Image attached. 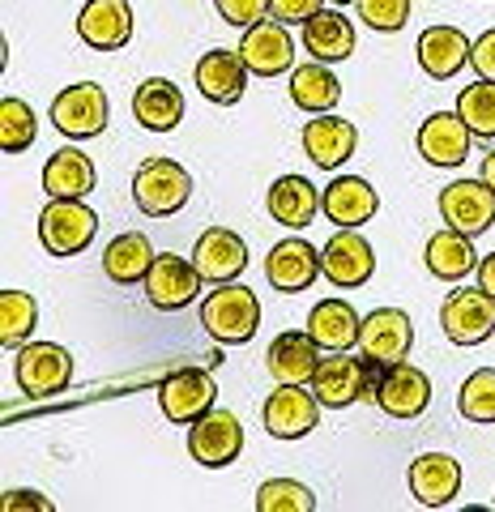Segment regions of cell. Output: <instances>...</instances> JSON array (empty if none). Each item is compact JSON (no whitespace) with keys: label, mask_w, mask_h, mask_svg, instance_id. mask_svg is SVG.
<instances>
[{"label":"cell","mask_w":495,"mask_h":512,"mask_svg":"<svg viewBox=\"0 0 495 512\" xmlns=\"http://www.w3.org/2000/svg\"><path fill=\"white\" fill-rule=\"evenodd\" d=\"M201 325L218 346H244L261 329V299L239 282H222L201 299Z\"/></svg>","instance_id":"1"},{"label":"cell","mask_w":495,"mask_h":512,"mask_svg":"<svg viewBox=\"0 0 495 512\" xmlns=\"http://www.w3.org/2000/svg\"><path fill=\"white\" fill-rule=\"evenodd\" d=\"M321 13V0H269V18H278V22H308Z\"/></svg>","instance_id":"42"},{"label":"cell","mask_w":495,"mask_h":512,"mask_svg":"<svg viewBox=\"0 0 495 512\" xmlns=\"http://www.w3.org/2000/svg\"><path fill=\"white\" fill-rule=\"evenodd\" d=\"M457 410L470 423H495V367H478L457 389Z\"/></svg>","instance_id":"38"},{"label":"cell","mask_w":495,"mask_h":512,"mask_svg":"<svg viewBox=\"0 0 495 512\" xmlns=\"http://www.w3.org/2000/svg\"><path fill=\"white\" fill-rule=\"evenodd\" d=\"M321 274L338 286V291H355V286L372 282L376 252L359 235V227H338V235L321 248Z\"/></svg>","instance_id":"11"},{"label":"cell","mask_w":495,"mask_h":512,"mask_svg":"<svg viewBox=\"0 0 495 512\" xmlns=\"http://www.w3.org/2000/svg\"><path fill=\"white\" fill-rule=\"evenodd\" d=\"M359 329H363V316L350 308L346 299H321L308 312V333L316 338V346H321V350H350V346H359Z\"/></svg>","instance_id":"32"},{"label":"cell","mask_w":495,"mask_h":512,"mask_svg":"<svg viewBox=\"0 0 495 512\" xmlns=\"http://www.w3.org/2000/svg\"><path fill=\"white\" fill-rule=\"evenodd\" d=\"M316 274H321V252H316L308 239H282V244H274L265 256V278L282 295L308 291Z\"/></svg>","instance_id":"18"},{"label":"cell","mask_w":495,"mask_h":512,"mask_svg":"<svg viewBox=\"0 0 495 512\" xmlns=\"http://www.w3.org/2000/svg\"><path fill=\"white\" fill-rule=\"evenodd\" d=\"M13 376L26 397H56L73 384V355L56 342H26L13 363Z\"/></svg>","instance_id":"3"},{"label":"cell","mask_w":495,"mask_h":512,"mask_svg":"<svg viewBox=\"0 0 495 512\" xmlns=\"http://www.w3.org/2000/svg\"><path fill=\"white\" fill-rule=\"evenodd\" d=\"M414 52H419V64H423L427 77L449 82V77H457L470 64L474 43L461 35L457 26H427L419 35V43H414Z\"/></svg>","instance_id":"24"},{"label":"cell","mask_w":495,"mask_h":512,"mask_svg":"<svg viewBox=\"0 0 495 512\" xmlns=\"http://www.w3.org/2000/svg\"><path fill=\"white\" fill-rule=\"evenodd\" d=\"M470 141H474V133L457 111H436V116L423 120L414 146H419L423 163H431V167H461L470 158Z\"/></svg>","instance_id":"17"},{"label":"cell","mask_w":495,"mask_h":512,"mask_svg":"<svg viewBox=\"0 0 495 512\" xmlns=\"http://www.w3.org/2000/svg\"><path fill=\"white\" fill-rule=\"evenodd\" d=\"M333 5H350V0H333Z\"/></svg>","instance_id":"47"},{"label":"cell","mask_w":495,"mask_h":512,"mask_svg":"<svg viewBox=\"0 0 495 512\" xmlns=\"http://www.w3.org/2000/svg\"><path fill=\"white\" fill-rule=\"evenodd\" d=\"M321 419V397L303 384H278L274 393L265 397V410H261V423L274 440H299L308 436Z\"/></svg>","instance_id":"12"},{"label":"cell","mask_w":495,"mask_h":512,"mask_svg":"<svg viewBox=\"0 0 495 512\" xmlns=\"http://www.w3.org/2000/svg\"><path fill=\"white\" fill-rule=\"evenodd\" d=\"M414 346V325L402 308H376L363 316L359 329V355L372 363H402Z\"/></svg>","instance_id":"14"},{"label":"cell","mask_w":495,"mask_h":512,"mask_svg":"<svg viewBox=\"0 0 495 512\" xmlns=\"http://www.w3.org/2000/svg\"><path fill=\"white\" fill-rule=\"evenodd\" d=\"M214 397H218V384L210 372H201V367H180V372H171L163 384H158L163 419L175 427H193L201 414H210Z\"/></svg>","instance_id":"5"},{"label":"cell","mask_w":495,"mask_h":512,"mask_svg":"<svg viewBox=\"0 0 495 512\" xmlns=\"http://www.w3.org/2000/svg\"><path fill=\"white\" fill-rule=\"evenodd\" d=\"M440 218L461 235H487L495 227V188L487 180H457L440 188Z\"/></svg>","instance_id":"9"},{"label":"cell","mask_w":495,"mask_h":512,"mask_svg":"<svg viewBox=\"0 0 495 512\" xmlns=\"http://www.w3.org/2000/svg\"><path fill=\"white\" fill-rule=\"evenodd\" d=\"M367 359H350L346 350H329V359H321L312 376V393L321 397L325 410H346L359 397H372V372Z\"/></svg>","instance_id":"6"},{"label":"cell","mask_w":495,"mask_h":512,"mask_svg":"<svg viewBox=\"0 0 495 512\" xmlns=\"http://www.w3.org/2000/svg\"><path fill=\"white\" fill-rule=\"evenodd\" d=\"M39 137V120H35V107L26 99H0V150L5 154H22L35 146Z\"/></svg>","instance_id":"36"},{"label":"cell","mask_w":495,"mask_h":512,"mask_svg":"<svg viewBox=\"0 0 495 512\" xmlns=\"http://www.w3.org/2000/svg\"><path fill=\"white\" fill-rule=\"evenodd\" d=\"M440 329L453 346H483L495 333V299L474 286V291H453L440 308Z\"/></svg>","instance_id":"7"},{"label":"cell","mask_w":495,"mask_h":512,"mask_svg":"<svg viewBox=\"0 0 495 512\" xmlns=\"http://www.w3.org/2000/svg\"><path fill=\"white\" fill-rule=\"evenodd\" d=\"M257 512H316V495L295 478H269L257 491Z\"/></svg>","instance_id":"39"},{"label":"cell","mask_w":495,"mask_h":512,"mask_svg":"<svg viewBox=\"0 0 495 512\" xmlns=\"http://www.w3.org/2000/svg\"><path fill=\"white\" fill-rule=\"evenodd\" d=\"M269 218L282 222V227L291 231H303L312 227L316 210H321V192L312 188V180H303V175H278L274 184H269Z\"/></svg>","instance_id":"28"},{"label":"cell","mask_w":495,"mask_h":512,"mask_svg":"<svg viewBox=\"0 0 495 512\" xmlns=\"http://www.w3.org/2000/svg\"><path fill=\"white\" fill-rule=\"evenodd\" d=\"M201 269L193 265V256H158V261L150 265V274H146V295L158 312H180L188 308L197 295H201Z\"/></svg>","instance_id":"16"},{"label":"cell","mask_w":495,"mask_h":512,"mask_svg":"<svg viewBox=\"0 0 495 512\" xmlns=\"http://www.w3.org/2000/svg\"><path fill=\"white\" fill-rule=\"evenodd\" d=\"M483 180H487V184L495 188V150H491V154L483 158Z\"/></svg>","instance_id":"46"},{"label":"cell","mask_w":495,"mask_h":512,"mask_svg":"<svg viewBox=\"0 0 495 512\" xmlns=\"http://www.w3.org/2000/svg\"><path fill=\"white\" fill-rule=\"evenodd\" d=\"M218 18L248 30L269 18V0H218Z\"/></svg>","instance_id":"41"},{"label":"cell","mask_w":495,"mask_h":512,"mask_svg":"<svg viewBox=\"0 0 495 512\" xmlns=\"http://www.w3.org/2000/svg\"><path fill=\"white\" fill-rule=\"evenodd\" d=\"M376 210H380V197L363 175H338L321 192V214L329 222H338V227H363V222L376 218Z\"/></svg>","instance_id":"25"},{"label":"cell","mask_w":495,"mask_h":512,"mask_svg":"<svg viewBox=\"0 0 495 512\" xmlns=\"http://www.w3.org/2000/svg\"><path fill=\"white\" fill-rule=\"evenodd\" d=\"M99 235V214L86 201H52L39 214V239L52 256H77Z\"/></svg>","instance_id":"4"},{"label":"cell","mask_w":495,"mask_h":512,"mask_svg":"<svg viewBox=\"0 0 495 512\" xmlns=\"http://www.w3.org/2000/svg\"><path fill=\"white\" fill-rule=\"evenodd\" d=\"M39 325V303L30 291H0V346H26Z\"/></svg>","instance_id":"35"},{"label":"cell","mask_w":495,"mask_h":512,"mask_svg":"<svg viewBox=\"0 0 495 512\" xmlns=\"http://www.w3.org/2000/svg\"><path fill=\"white\" fill-rule=\"evenodd\" d=\"M239 56H244L252 77H282L295 64V39H291V30H286V22L265 18L244 30Z\"/></svg>","instance_id":"13"},{"label":"cell","mask_w":495,"mask_h":512,"mask_svg":"<svg viewBox=\"0 0 495 512\" xmlns=\"http://www.w3.org/2000/svg\"><path fill=\"white\" fill-rule=\"evenodd\" d=\"M410 495L423 508H444L461 495V461L449 453H423L410 461Z\"/></svg>","instance_id":"22"},{"label":"cell","mask_w":495,"mask_h":512,"mask_svg":"<svg viewBox=\"0 0 495 512\" xmlns=\"http://www.w3.org/2000/svg\"><path fill=\"white\" fill-rule=\"evenodd\" d=\"M154 261H158V252L150 248L146 235L141 231H120L103 252V274L116 286H137V282H146Z\"/></svg>","instance_id":"31"},{"label":"cell","mask_w":495,"mask_h":512,"mask_svg":"<svg viewBox=\"0 0 495 512\" xmlns=\"http://www.w3.org/2000/svg\"><path fill=\"white\" fill-rule=\"evenodd\" d=\"M474 274H478V286H483V291L495 299V252H491V256H483V261H478V269H474Z\"/></svg>","instance_id":"45"},{"label":"cell","mask_w":495,"mask_h":512,"mask_svg":"<svg viewBox=\"0 0 495 512\" xmlns=\"http://www.w3.org/2000/svg\"><path fill=\"white\" fill-rule=\"evenodd\" d=\"M94 180H99V175H94L90 154H82L77 146L56 150L43 167V192L52 201H86L94 192Z\"/></svg>","instance_id":"27"},{"label":"cell","mask_w":495,"mask_h":512,"mask_svg":"<svg viewBox=\"0 0 495 512\" xmlns=\"http://www.w3.org/2000/svg\"><path fill=\"white\" fill-rule=\"evenodd\" d=\"M423 265H427L431 278H440V282H461L466 274H474V269H478V252H474V244H470V235L444 227V231H436V235L427 239Z\"/></svg>","instance_id":"30"},{"label":"cell","mask_w":495,"mask_h":512,"mask_svg":"<svg viewBox=\"0 0 495 512\" xmlns=\"http://www.w3.org/2000/svg\"><path fill=\"white\" fill-rule=\"evenodd\" d=\"M107 116H111V111H107V94H103V86H94V82L65 86L52 99V124L65 137H73V141L99 137L107 128Z\"/></svg>","instance_id":"8"},{"label":"cell","mask_w":495,"mask_h":512,"mask_svg":"<svg viewBox=\"0 0 495 512\" xmlns=\"http://www.w3.org/2000/svg\"><path fill=\"white\" fill-rule=\"evenodd\" d=\"M193 197V175L175 158H146L133 175V201L146 218H171L180 214Z\"/></svg>","instance_id":"2"},{"label":"cell","mask_w":495,"mask_h":512,"mask_svg":"<svg viewBox=\"0 0 495 512\" xmlns=\"http://www.w3.org/2000/svg\"><path fill=\"white\" fill-rule=\"evenodd\" d=\"M342 99V82L329 73L325 60H312V64H299L291 73V103L308 116H325Z\"/></svg>","instance_id":"34"},{"label":"cell","mask_w":495,"mask_h":512,"mask_svg":"<svg viewBox=\"0 0 495 512\" xmlns=\"http://www.w3.org/2000/svg\"><path fill=\"white\" fill-rule=\"evenodd\" d=\"M376 406L389 414V419H419V414L431 406V380L423 367L414 363H389L380 372L376 384Z\"/></svg>","instance_id":"15"},{"label":"cell","mask_w":495,"mask_h":512,"mask_svg":"<svg viewBox=\"0 0 495 512\" xmlns=\"http://www.w3.org/2000/svg\"><path fill=\"white\" fill-rule=\"evenodd\" d=\"M457 116L470 124L474 137H495V82L478 77L474 86H466L457 94Z\"/></svg>","instance_id":"37"},{"label":"cell","mask_w":495,"mask_h":512,"mask_svg":"<svg viewBox=\"0 0 495 512\" xmlns=\"http://www.w3.org/2000/svg\"><path fill=\"white\" fill-rule=\"evenodd\" d=\"M355 150H359V128L350 120L325 111V116L303 124V154H308L321 171H338Z\"/></svg>","instance_id":"21"},{"label":"cell","mask_w":495,"mask_h":512,"mask_svg":"<svg viewBox=\"0 0 495 512\" xmlns=\"http://www.w3.org/2000/svg\"><path fill=\"white\" fill-rule=\"evenodd\" d=\"M470 64L478 69V77H487V82H495V26L487 30V35H478V39H474Z\"/></svg>","instance_id":"43"},{"label":"cell","mask_w":495,"mask_h":512,"mask_svg":"<svg viewBox=\"0 0 495 512\" xmlns=\"http://www.w3.org/2000/svg\"><path fill=\"white\" fill-rule=\"evenodd\" d=\"M77 35L94 52H120L133 39V5L129 0H90L77 18Z\"/></svg>","instance_id":"20"},{"label":"cell","mask_w":495,"mask_h":512,"mask_svg":"<svg viewBox=\"0 0 495 512\" xmlns=\"http://www.w3.org/2000/svg\"><path fill=\"white\" fill-rule=\"evenodd\" d=\"M133 116L141 128H150V133H171V128L184 120V90L167 82V77H150V82H141L133 94Z\"/></svg>","instance_id":"29"},{"label":"cell","mask_w":495,"mask_h":512,"mask_svg":"<svg viewBox=\"0 0 495 512\" xmlns=\"http://www.w3.org/2000/svg\"><path fill=\"white\" fill-rule=\"evenodd\" d=\"M22 508H35V512H52V500L39 491H5V512H22Z\"/></svg>","instance_id":"44"},{"label":"cell","mask_w":495,"mask_h":512,"mask_svg":"<svg viewBox=\"0 0 495 512\" xmlns=\"http://www.w3.org/2000/svg\"><path fill=\"white\" fill-rule=\"evenodd\" d=\"M265 367H269V376H274L278 384H312L316 367H321V346H316L312 333L286 329V333H278V338L269 342Z\"/></svg>","instance_id":"23"},{"label":"cell","mask_w":495,"mask_h":512,"mask_svg":"<svg viewBox=\"0 0 495 512\" xmlns=\"http://www.w3.org/2000/svg\"><path fill=\"white\" fill-rule=\"evenodd\" d=\"M197 86H201V94L210 103H218V107H231V103H239L244 99V90H248V64H244V56L239 52H205L201 60H197Z\"/></svg>","instance_id":"26"},{"label":"cell","mask_w":495,"mask_h":512,"mask_svg":"<svg viewBox=\"0 0 495 512\" xmlns=\"http://www.w3.org/2000/svg\"><path fill=\"white\" fill-rule=\"evenodd\" d=\"M303 47L312 52V60H325V64L350 60L355 56V26L338 9H321L316 18L303 22Z\"/></svg>","instance_id":"33"},{"label":"cell","mask_w":495,"mask_h":512,"mask_svg":"<svg viewBox=\"0 0 495 512\" xmlns=\"http://www.w3.org/2000/svg\"><path fill=\"white\" fill-rule=\"evenodd\" d=\"M355 9L367 26L385 30V35H393V30H402L410 22V0H355Z\"/></svg>","instance_id":"40"},{"label":"cell","mask_w":495,"mask_h":512,"mask_svg":"<svg viewBox=\"0 0 495 512\" xmlns=\"http://www.w3.org/2000/svg\"><path fill=\"white\" fill-rule=\"evenodd\" d=\"M193 265L201 269V278L214 286L235 282L248 269V244L231 227H210L193 244Z\"/></svg>","instance_id":"19"},{"label":"cell","mask_w":495,"mask_h":512,"mask_svg":"<svg viewBox=\"0 0 495 512\" xmlns=\"http://www.w3.org/2000/svg\"><path fill=\"white\" fill-rule=\"evenodd\" d=\"M188 453H193V461H201L205 470L231 466V461L244 453V427H239L231 410L214 406L210 414H201V419L188 427Z\"/></svg>","instance_id":"10"}]
</instances>
